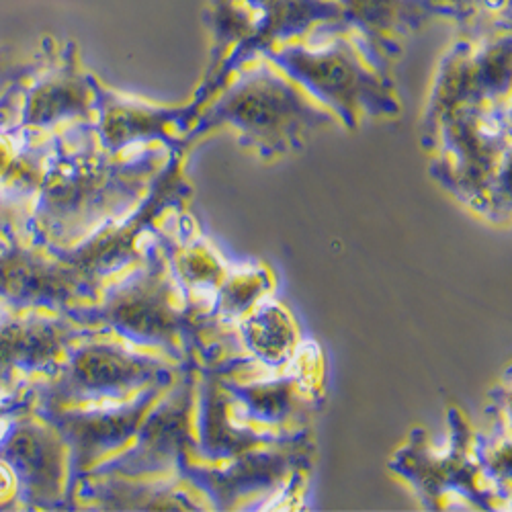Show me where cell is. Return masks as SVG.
Wrapping results in <instances>:
<instances>
[{"mask_svg":"<svg viewBox=\"0 0 512 512\" xmlns=\"http://www.w3.org/2000/svg\"><path fill=\"white\" fill-rule=\"evenodd\" d=\"M265 56L347 121L361 111H396L390 87L377 70L379 64L343 25L316 31Z\"/></svg>","mask_w":512,"mask_h":512,"instance_id":"1","label":"cell"},{"mask_svg":"<svg viewBox=\"0 0 512 512\" xmlns=\"http://www.w3.org/2000/svg\"><path fill=\"white\" fill-rule=\"evenodd\" d=\"M17 488H19V482L13 467L5 457H0V504L11 500L17 494Z\"/></svg>","mask_w":512,"mask_h":512,"instance_id":"13","label":"cell"},{"mask_svg":"<svg viewBox=\"0 0 512 512\" xmlns=\"http://www.w3.org/2000/svg\"><path fill=\"white\" fill-rule=\"evenodd\" d=\"M17 154L19 152L15 142L7 134H0V181L17 177V168H19Z\"/></svg>","mask_w":512,"mask_h":512,"instance_id":"12","label":"cell"},{"mask_svg":"<svg viewBox=\"0 0 512 512\" xmlns=\"http://www.w3.org/2000/svg\"><path fill=\"white\" fill-rule=\"evenodd\" d=\"M439 3H441V5H443V3H445V0H439Z\"/></svg>","mask_w":512,"mask_h":512,"instance_id":"14","label":"cell"},{"mask_svg":"<svg viewBox=\"0 0 512 512\" xmlns=\"http://www.w3.org/2000/svg\"><path fill=\"white\" fill-rule=\"evenodd\" d=\"M56 349L54 332L35 322L0 326V369H31L46 363Z\"/></svg>","mask_w":512,"mask_h":512,"instance_id":"9","label":"cell"},{"mask_svg":"<svg viewBox=\"0 0 512 512\" xmlns=\"http://www.w3.org/2000/svg\"><path fill=\"white\" fill-rule=\"evenodd\" d=\"M31 78L21 105L23 127L44 130L66 119L91 117L97 111L95 78L80 68L74 44H66L52 64L46 58Z\"/></svg>","mask_w":512,"mask_h":512,"instance_id":"3","label":"cell"},{"mask_svg":"<svg viewBox=\"0 0 512 512\" xmlns=\"http://www.w3.org/2000/svg\"><path fill=\"white\" fill-rule=\"evenodd\" d=\"M443 7L472 41L510 29V0H445Z\"/></svg>","mask_w":512,"mask_h":512,"instance_id":"10","label":"cell"},{"mask_svg":"<svg viewBox=\"0 0 512 512\" xmlns=\"http://www.w3.org/2000/svg\"><path fill=\"white\" fill-rule=\"evenodd\" d=\"M256 21H259V13L246 0H207L203 9V23L211 35L209 78L216 82L222 78L228 62L254 35Z\"/></svg>","mask_w":512,"mask_h":512,"instance_id":"7","label":"cell"},{"mask_svg":"<svg viewBox=\"0 0 512 512\" xmlns=\"http://www.w3.org/2000/svg\"><path fill=\"white\" fill-rule=\"evenodd\" d=\"M97 89V111H99V134L103 142L111 148H119L127 142L162 136L168 125H173L183 117L181 111L156 109L144 103H136L117 93L107 91L95 80Z\"/></svg>","mask_w":512,"mask_h":512,"instance_id":"6","label":"cell"},{"mask_svg":"<svg viewBox=\"0 0 512 512\" xmlns=\"http://www.w3.org/2000/svg\"><path fill=\"white\" fill-rule=\"evenodd\" d=\"M343 27L379 64L400 41L435 17H447L439 0H338Z\"/></svg>","mask_w":512,"mask_h":512,"instance_id":"4","label":"cell"},{"mask_svg":"<svg viewBox=\"0 0 512 512\" xmlns=\"http://www.w3.org/2000/svg\"><path fill=\"white\" fill-rule=\"evenodd\" d=\"M3 457L13 467L17 482H23L35 492L48 484L54 472L52 445L44 437V431L35 429V426H21V429L11 433L9 441L5 443Z\"/></svg>","mask_w":512,"mask_h":512,"instance_id":"8","label":"cell"},{"mask_svg":"<svg viewBox=\"0 0 512 512\" xmlns=\"http://www.w3.org/2000/svg\"><path fill=\"white\" fill-rule=\"evenodd\" d=\"M46 56L25 58L13 46H0V101L41 66Z\"/></svg>","mask_w":512,"mask_h":512,"instance_id":"11","label":"cell"},{"mask_svg":"<svg viewBox=\"0 0 512 512\" xmlns=\"http://www.w3.org/2000/svg\"><path fill=\"white\" fill-rule=\"evenodd\" d=\"M328 113L310 103L297 82L267 56L226 91L207 115V125L228 121L256 142L283 144L304 127L326 121Z\"/></svg>","mask_w":512,"mask_h":512,"instance_id":"2","label":"cell"},{"mask_svg":"<svg viewBox=\"0 0 512 512\" xmlns=\"http://www.w3.org/2000/svg\"><path fill=\"white\" fill-rule=\"evenodd\" d=\"M246 3L259 13V21L246 46L224 68L222 78L254 56H265L316 31L343 25L338 0H246Z\"/></svg>","mask_w":512,"mask_h":512,"instance_id":"5","label":"cell"}]
</instances>
